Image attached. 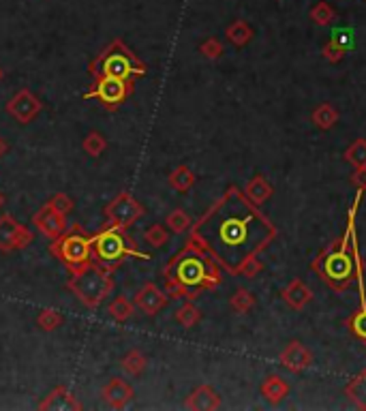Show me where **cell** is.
<instances>
[{
    "label": "cell",
    "mask_w": 366,
    "mask_h": 411,
    "mask_svg": "<svg viewBox=\"0 0 366 411\" xmlns=\"http://www.w3.org/2000/svg\"><path fill=\"white\" fill-rule=\"evenodd\" d=\"M281 360H283V364L289 368V370H302V368H306L308 364H311V354H308V349L302 345V343H289L287 345V349L283 351V356H281Z\"/></svg>",
    "instance_id": "e0dca14e"
},
{
    "label": "cell",
    "mask_w": 366,
    "mask_h": 411,
    "mask_svg": "<svg viewBox=\"0 0 366 411\" xmlns=\"http://www.w3.org/2000/svg\"><path fill=\"white\" fill-rule=\"evenodd\" d=\"M107 313H109V315H111L116 322H120V324H122V322L131 319V315L135 313V304H133V302H129V298L118 296L114 302H109Z\"/></svg>",
    "instance_id": "83f0119b"
},
{
    "label": "cell",
    "mask_w": 366,
    "mask_h": 411,
    "mask_svg": "<svg viewBox=\"0 0 366 411\" xmlns=\"http://www.w3.org/2000/svg\"><path fill=\"white\" fill-rule=\"evenodd\" d=\"M146 356L142 354V351L138 349H131L129 354L122 358V368H125V373L133 375V377H140L144 370H146Z\"/></svg>",
    "instance_id": "4316f807"
},
{
    "label": "cell",
    "mask_w": 366,
    "mask_h": 411,
    "mask_svg": "<svg viewBox=\"0 0 366 411\" xmlns=\"http://www.w3.org/2000/svg\"><path fill=\"white\" fill-rule=\"evenodd\" d=\"M246 198L253 202V204H257V206H261L270 195H272V187H270V182L263 178L261 173H257L253 180H250L248 185H246Z\"/></svg>",
    "instance_id": "ffe728a7"
},
{
    "label": "cell",
    "mask_w": 366,
    "mask_h": 411,
    "mask_svg": "<svg viewBox=\"0 0 366 411\" xmlns=\"http://www.w3.org/2000/svg\"><path fill=\"white\" fill-rule=\"evenodd\" d=\"M347 161L354 163L356 167H364L366 165V140H358L349 150L345 152Z\"/></svg>",
    "instance_id": "836d02e7"
},
{
    "label": "cell",
    "mask_w": 366,
    "mask_h": 411,
    "mask_svg": "<svg viewBox=\"0 0 366 411\" xmlns=\"http://www.w3.org/2000/svg\"><path fill=\"white\" fill-rule=\"evenodd\" d=\"M191 233L219 266L238 274L244 262L270 244L277 229L261 214L259 206L246 198V193L229 187L223 198L191 227Z\"/></svg>",
    "instance_id": "6da1fadb"
},
{
    "label": "cell",
    "mask_w": 366,
    "mask_h": 411,
    "mask_svg": "<svg viewBox=\"0 0 366 411\" xmlns=\"http://www.w3.org/2000/svg\"><path fill=\"white\" fill-rule=\"evenodd\" d=\"M336 120H338V112H336L330 103H323V105H319V107L313 112V123H315V127H319V129H323V131L332 129V127L336 125Z\"/></svg>",
    "instance_id": "d4e9b609"
},
{
    "label": "cell",
    "mask_w": 366,
    "mask_h": 411,
    "mask_svg": "<svg viewBox=\"0 0 366 411\" xmlns=\"http://www.w3.org/2000/svg\"><path fill=\"white\" fill-rule=\"evenodd\" d=\"M103 399L109 403V407L114 409H122L131 403L133 399V388L118 377H111L105 386H103Z\"/></svg>",
    "instance_id": "9a60e30c"
},
{
    "label": "cell",
    "mask_w": 366,
    "mask_h": 411,
    "mask_svg": "<svg viewBox=\"0 0 366 411\" xmlns=\"http://www.w3.org/2000/svg\"><path fill=\"white\" fill-rule=\"evenodd\" d=\"M225 36L229 43H234L236 48L246 45L250 39H253V28H250L244 19H236V22H231L225 30Z\"/></svg>",
    "instance_id": "44dd1931"
},
{
    "label": "cell",
    "mask_w": 366,
    "mask_h": 411,
    "mask_svg": "<svg viewBox=\"0 0 366 411\" xmlns=\"http://www.w3.org/2000/svg\"><path fill=\"white\" fill-rule=\"evenodd\" d=\"M32 223L50 240H56L58 236H63L67 231V217L58 210H54V206L50 202L39 208V212L32 217Z\"/></svg>",
    "instance_id": "7c38bea8"
},
{
    "label": "cell",
    "mask_w": 366,
    "mask_h": 411,
    "mask_svg": "<svg viewBox=\"0 0 366 411\" xmlns=\"http://www.w3.org/2000/svg\"><path fill=\"white\" fill-rule=\"evenodd\" d=\"M193 185H195V173H193L186 165H178L176 169L169 173V187L173 191L186 193V191L193 189Z\"/></svg>",
    "instance_id": "603a6c76"
},
{
    "label": "cell",
    "mask_w": 366,
    "mask_h": 411,
    "mask_svg": "<svg viewBox=\"0 0 366 411\" xmlns=\"http://www.w3.org/2000/svg\"><path fill=\"white\" fill-rule=\"evenodd\" d=\"M90 244H92V262L96 266H101L109 274L114 270H118L127 257H138L144 262L150 260L148 253L133 246L131 238L122 229L107 227L99 233H94V236H90Z\"/></svg>",
    "instance_id": "277c9868"
},
{
    "label": "cell",
    "mask_w": 366,
    "mask_h": 411,
    "mask_svg": "<svg viewBox=\"0 0 366 411\" xmlns=\"http://www.w3.org/2000/svg\"><path fill=\"white\" fill-rule=\"evenodd\" d=\"M330 41H334L338 48H343V50L347 52V50H352V48H354V32H352V30H347V28L334 30Z\"/></svg>",
    "instance_id": "74e56055"
},
{
    "label": "cell",
    "mask_w": 366,
    "mask_h": 411,
    "mask_svg": "<svg viewBox=\"0 0 366 411\" xmlns=\"http://www.w3.org/2000/svg\"><path fill=\"white\" fill-rule=\"evenodd\" d=\"M347 397H349L360 409H366V370L356 375L352 379V383L347 386Z\"/></svg>",
    "instance_id": "cb8c5ba5"
},
{
    "label": "cell",
    "mask_w": 366,
    "mask_h": 411,
    "mask_svg": "<svg viewBox=\"0 0 366 411\" xmlns=\"http://www.w3.org/2000/svg\"><path fill=\"white\" fill-rule=\"evenodd\" d=\"M65 324V315L58 310H52V308H45L36 315V326L45 330V332H52V330H58Z\"/></svg>",
    "instance_id": "4dcf8cb0"
},
{
    "label": "cell",
    "mask_w": 366,
    "mask_h": 411,
    "mask_svg": "<svg viewBox=\"0 0 366 411\" xmlns=\"http://www.w3.org/2000/svg\"><path fill=\"white\" fill-rule=\"evenodd\" d=\"M9 152V142L5 140V137H0V159Z\"/></svg>",
    "instance_id": "60d3db41"
},
{
    "label": "cell",
    "mask_w": 366,
    "mask_h": 411,
    "mask_svg": "<svg viewBox=\"0 0 366 411\" xmlns=\"http://www.w3.org/2000/svg\"><path fill=\"white\" fill-rule=\"evenodd\" d=\"M261 394H263L270 403H281V401L289 394V386H287L281 377L270 375V377L263 381V386H261Z\"/></svg>",
    "instance_id": "7402d4cb"
},
{
    "label": "cell",
    "mask_w": 366,
    "mask_h": 411,
    "mask_svg": "<svg viewBox=\"0 0 366 411\" xmlns=\"http://www.w3.org/2000/svg\"><path fill=\"white\" fill-rule=\"evenodd\" d=\"M146 214V208L133 198L131 193L120 191L116 198L105 206V219L107 227L127 231L133 223H138Z\"/></svg>",
    "instance_id": "9c48e42d"
},
{
    "label": "cell",
    "mask_w": 366,
    "mask_h": 411,
    "mask_svg": "<svg viewBox=\"0 0 366 411\" xmlns=\"http://www.w3.org/2000/svg\"><path fill=\"white\" fill-rule=\"evenodd\" d=\"M3 206H5V195L0 193V208H3Z\"/></svg>",
    "instance_id": "b9f144b4"
},
{
    "label": "cell",
    "mask_w": 366,
    "mask_h": 411,
    "mask_svg": "<svg viewBox=\"0 0 366 411\" xmlns=\"http://www.w3.org/2000/svg\"><path fill=\"white\" fill-rule=\"evenodd\" d=\"M362 193L364 191L358 189L354 206L349 210V221H347V229L343 233V238L338 240V246L325 251L313 264V270H317L321 274V279L336 289L347 287L352 283V279H356V255H349V244H352V238L356 236V214H358Z\"/></svg>",
    "instance_id": "3957f363"
},
{
    "label": "cell",
    "mask_w": 366,
    "mask_h": 411,
    "mask_svg": "<svg viewBox=\"0 0 366 411\" xmlns=\"http://www.w3.org/2000/svg\"><path fill=\"white\" fill-rule=\"evenodd\" d=\"M169 296H167V291H163L159 285H154V283H144L140 287V291L135 293V306H138L140 310H144L146 315H157V313L167 304Z\"/></svg>",
    "instance_id": "5bb4252c"
},
{
    "label": "cell",
    "mask_w": 366,
    "mask_h": 411,
    "mask_svg": "<svg viewBox=\"0 0 366 411\" xmlns=\"http://www.w3.org/2000/svg\"><path fill=\"white\" fill-rule=\"evenodd\" d=\"M231 306H234V310H238V313H246L250 306L255 304V298L250 296V293L246 291V289H238L234 296H231Z\"/></svg>",
    "instance_id": "d590c367"
},
{
    "label": "cell",
    "mask_w": 366,
    "mask_h": 411,
    "mask_svg": "<svg viewBox=\"0 0 366 411\" xmlns=\"http://www.w3.org/2000/svg\"><path fill=\"white\" fill-rule=\"evenodd\" d=\"M354 185L358 187V189H362V191H366V165L364 167H358V171L354 173Z\"/></svg>",
    "instance_id": "ab89813d"
},
{
    "label": "cell",
    "mask_w": 366,
    "mask_h": 411,
    "mask_svg": "<svg viewBox=\"0 0 366 411\" xmlns=\"http://www.w3.org/2000/svg\"><path fill=\"white\" fill-rule=\"evenodd\" d=\"M50 204L54 206V210H58L61 214H65V217H67V214L75 208V202L69 198L67 193H56L54 198L50 200Z\"/></svg>",
    "instance_id": "8d00e7d4"
},
{
    "label": "cell",
    "mask_w": 366,
    "mask_h": 411,
    "mask_svg": "<svg viewBox=\"0 0 366 411\" xmlns=\"http://www.w3.org/2000/svg\"><path fill=\"white\" fill-rule=\"evenodd\" d=\"M133 86H135V80L103 75V77H96L92 90L84 94V99H99L105 105V109L116 112L133 94Z\"/></svg>",
    "instance_id": "ba28073f"
},
{
    "label": "cell",
    "mask_w": 366,
    "mask_h": 411,
    "mask_svg": "<svg viewBox=\"0 0 366 411\" xmlns=\"http://www.w3.org/2000/svg\"><path fill=\"white\" fill-rule=\"evenodd\" d=\"M165 225H167L173 233H184V231H189V229L193 227L191 217H189V214H186L184 210H180V208L171 210V212L167 214Z\"/></svg>",
    "instance_id": "f546056e"
},
{
    "label": "cell",
    "mask_w": 366,
    "mask_h": 411,
    "mask_svg": "<svg viewBox=\"0 0 366 411\" xmlns=\"http://www.w3.org/2000/svg\"><path fill=\"white\" fill-rule=\"evenodd\" d=\"M67 289L75 293V298L88 308H99L103 300L114 291V279L109 272L94 262L82 266L80 270L71 272V279L67 281Z\"/></svg>",
    "instance_id": "8992f818"
},
{
    "label": "cell",
    "mask_w": 366,
    "mask_h": 411,
    "mask_svg": "<svg viewBox=\"0 0 366 411\" xmlns=\"http://www.w3.org/2000/svg\"><path fill=\"white\" fill-rule=\"evenodd\" d=\"M144 240H146L150 246H154V249H161V246H165V242L169 240V233H167V229H165L161 223H154V225H150V227L144 231Z\"/></svg>",
    "instance_id": "1f68e13d"
},
{
    "label": "cell",
    "mask_w": 366,
    "mask_h": 411,
    "mask_svg": "<svg viewBox=\"0 0 366 411\" xmlns=\"http://www.w3.org/2000/svg\"><path fill=\"white\" fill-rule=\"evenodd\" d=\"M30 242H32V233L26 225L15 221L11 214L0 217V251L3 253L22 251L30 246Z\"/></svg>",
    "instance_id": "30bf717a"
},
{
    "label": "cell",
    "mask_w": 366,
    "mask_h": 411,
    "mask_svg": "<svg viewBox=\"0 0 366 411\" xmlns=\"http://www.w3.org/2000/svg\"><path fill=\"white\" fill-rule=\"evenodd\" d=\"M90 75L94 77H125V80H135V77L146 75V65L138 58V54H133L120 39L111 41L99 56L94 58L88 67Z\"/></svg>",
    "instance_id": "5b68a950"
},
{
    "label": "cell",
    "mask_w": 366,
    "mask_h": 411,
    "mask_svg": "<svg viewBox=\"0 0 366 411\" xmlns=\"http://www.w3.org/2000/svg\"><path fill=\"white\" fill-rule=\"evenodd\" d=\"M163 279L167 296L193 300L200 289H212L221 283V270L210 255L182 249L163 268Z\"/></svg>",
    "instance_id": "7a4b0ae2"
},
{
    "label": "cell",
    "mask_w": 366,
    "mask_h": 411,
    "mask_svg": "<svg viewBox=\"0 0 366 411\" xmlns=\"http://www.w3.org/2000/svg\"><path fill=\"white\" fill-rule=\"evenodd\" d=\"M84 150L88 156H101L107 148V140H105V135H101L99 131H90L86 137H84V142H82Z\"/></svg>",
    "instance_id": "f1b7e54d"
},
{
    "label": "cell",
    "mask_w": 366,
    "mask_h": 411,
    "mask_svg": "<svg viewBox=\"0 0 366 411\" xmlns=\"http://www.w3.org/2000/svg\"><path fill=\"white\" fill-rule=\"evenodd\" d=\"M3 75H5V73H3V69H0V82H3Z\"/></svg>",
    "instance_id": "7bdbcfd3"
},
{
    "label": "cell",
    "mask_w": 366,
    "mask_h": 411,
    "mask_svg": "<svg viewBox=\"0 0 366 411\" xmlns=\"http://www.w3.org/2000/svg\"><path fill=\"white\" fill-rule=\"evenodd\" d=\"M39 409H75V411H80L82 405L75 401V397L69 392V388L58 386L41 403H39Z\"/></svg>",
    "instance_id": "2e32d148"
},
{
    "label": "cell",
    "mask_w": 366,
    "mask_h": 411,
    "mask_svg": "<svg viewBox=\"0 0 366 411\" xmlns=\"http://www.w3.org/2000/svg\"><path fill=\"white\" fill-rule=\"evenodd\" d=\"M200 52L206 58H210V61H217V58H221L225 54V48H223V43L219 41L217 36H210V39H206V41L200 45Z\"/></svg>",
    "instance_id": "e575fe53"
},
{
    "label": "cell",
    "mask_w": 366,
    "mask_h": 411,
    "mask_svg": "<svg viewBox=\"0 0 366 411\" xmlns=\"http://www.w3.org/2000/svg\"><path fill=\"white\" fill-rule=\"evenodd\" d=\"M336 17L334 9L327 5V3H317L313 9H311V19L317 24V26H327Z\"/></svg>",
    "instance_id": "d6a6232c"
},
{
    "label": "cell",
    "mask_w": 366,
    "mask_h": 411,
    "mask_svg": "<svg viewBox=\"0 0 366 411\" xmlns=\"http://www.w3.org/2000/svg\"><path fill=\"white\" fill-rule=\"evenodd\" d=\"M184 405H186V409H197V411H202V409H217L221 405V399L210 386H200L195 392L186 399Z\"/></svg>",
    "instance_id": "ac0fdd59"
},
{
    "label": "cell",
    "mask_w": 366,
    "mask_h": 411,
    "mask_svg": "<svg viewBox=\"0 0 366 411\" xmlns=\"http://www.w3.org/2000/svg\"><path fill=\"white\" fill-rule=\"evenodd\" d=\"M352 249L356 255V281H358V291H360V310L349 319V330L362 341H366V291H364V277H362V260L358 251V240L356 236L352 238Z\"/></svg>",
    "instance_id": "4fadbf2b"
},
{
    "label": "cell",
    "mask_w": 366,
    "mask_h": 411,
    "mask_svg": "<svg viewBox=\"0 0 366 411\" xmlns=\"http://www.w3.org/2000/svg\"><path fill=\"white\" fill-rule=\"evenodd\" d=\"M200 319H202V313H200V308L193 304L191 300H186L178 310H176V322L182 326V328H195L197 324H200Z\"/></svg>",
    "instance_id": "484cf974"
},
{
    "label": "cell",
    "mask_w": 366,
    "mask_h": 411,
    "mask_svg": "<svg viewBox=\"0 0 366 411\" xmlns=\"http://www.w3.org/2000/svg\"><path fill=\"white\" fill-rule=\"evenodd\" d=\"M50 253L61 260L71 272L80 270L82 266L92 262V244L90 236H84L80 225H75L71 233H63L50 244Z\"/></svg>",
    "instance_id": "52a82bcc"
},
{
    "label": "cell",
    "mask_w": 366,
    "mask_h": 411,
    "mask_svg": "<svg viewBox=\"0 0 366 411\" xmlns=\"http://www.w3.org/2000/svg\"><path fill=\"white\" fill-rule=\"evenodd\" d=\"M43 109V103L39 96H34L28 88H22L15 92L11 99L7 101V114L19 125H30Z\"/></svg>",
    "instance_id": "8fae6325"
},
{
    "label": "cell",
    "mask_w": 366,
    "mask_h": 411,
    "mask_svg": "<svg viewBox=\"0 0 366 411\" xmlns=\"http://www.w3.org/2000/svg\"><path fill=\"white\" fill-rule=\"evenodd\" d=\"M321 54H323V58L327 63H341L343 61V56L347 54L343 48H338L334 41H327L325 45H323V50H321Z\"/></svg>",
    "instance_id": "f35d334b"
},
{
    "label": "cell",
    "mask_w": 366,
    "mask_h": 411,
    "mask_svg": "<svg viewBox=\"0 0 366 411\" xmlns=\"http://www.w3.org/2000/svg\"><path fill=\"white\" fill-rule=\"evenodd\" d=\"M283 298L287 300V304L292 306V308H302L308 300H311V289H308L302 281H292L289 283V287L283 291Z\"/></svg>",
    "instance_id": "d6986e66"
}]
</instances>
